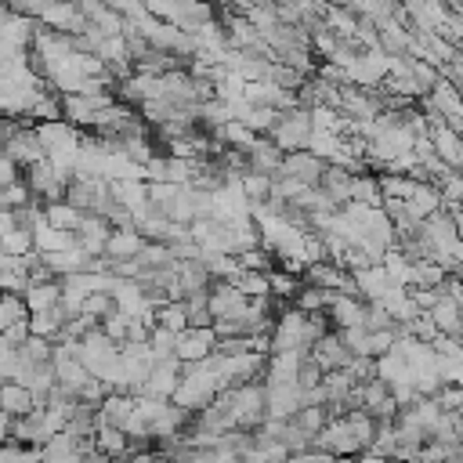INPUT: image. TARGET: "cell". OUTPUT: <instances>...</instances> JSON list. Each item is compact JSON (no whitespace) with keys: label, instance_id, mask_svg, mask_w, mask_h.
Wrapping results in <instances>:
<instances>
[{"label":"cell","instance_id":"6da1fadb","mask_svg":"<svg viewBox=\"0 0 463 463\" xmlns=\"http://www.w3.org/2000/svg\"><path fill=\"white\" fill-rule=\"evenodd\" d=\"M22 300H25V311H47L61 300V282L58 279H40V282H29L22 289Z\"/></svg>","mask_w":463,"mask_h":463},{"label":"cell","instance_id":"7a4b0ae2","mask_svg":"<svg viewBox=\"0 0 463 463\" xmlns=\"http://www.w3.org/2000/svg\"><path fill=\"white\" fill-rule=\"evenodd\" d=\"M0 409L11 412V416H25V412L36 409V394L25 383H18V380H4V387H0Z\"/></svg>","mask_w":463,"mask_h":463},{"label":"cell","instance_id":"3957f363","mask_svg":"<svg viewBox=\"0 0 463 463\" xmlns=\"http://www.w3.org/2000/svg\"><path fill=\"white\" fill-rule=\"evenodd\" d=\"M40 210H43V221L54 224V228H61V232H76V224L83 221V210H76L69 199H51Z\"/></svg>","mask_w":463,"mask_h":463},{"label":"cell","instance_id":"277c9868","mask_svg":"<svg viewBox=\"0 0 463 463\" xmlns=\"http://www.w3.org/2000/svg\"><path fill=\"white\" fill-rule=\"evenodd\" d=\"M29 311H25V300L22 293H11V289H0V333L11 329L14 322H22Z\"/></svg>","mask_w":463,"mask_h":463},{"label":"cell","instance_id":"5b68a950","mask_svg":"<svg viewBox=\"0 0 463 463\" xmlns=\"http://www.w3.org/2000/svg\"><path fill=\"white\" fill-rule=\"evenodd\" d=\"M33 199H36V195L29 192V184H25L22 177L0 188V210H18V206H25V203H33Z\"/></svg>","mask_w":463,"mask_h":463},{"label":"cell","instance_id":"8992f818","mask_svg":"<svg viewBox=\"0 0 463 463\" xmlns=\"http://www.w3.org/2000/svg\"><path fill=\"white\" fill-rule=\"evenodd\" d=\"M11 420H14V416L0 409V441H4V438H11Z\"/></svg>","mask_w":463,"mask_h":463}]
</instances>
